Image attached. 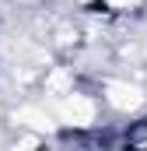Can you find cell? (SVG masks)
I'll return each mask as SVG.
<instances>
[{
    "label": "cell",
    "instance_id": "1",
    "mask_svg": "<svg viewBox=\"0 0 147 151\" xmlns=\"http://www.w3.org/2000/svg\"><path fill=\"white\" fill-rule=\"evenodd\" d=\"M53 119H56V127H63V130H95L98 127V99H91L88 91H63V95H56L53 99Z\"/></svg>",
    "mask_w": 147,
    "mask_h": 151
},
{
    "label": "cell",
    "instance_id": "3",
    "mask_svg": "<svg viewBox=\"0 0 147 151\" xmlns=\"http://www.w3.org/2000/svg\"><path fill=\"white\" fill-rule=\"evenodd\" d=\"M11 119H14V127H18V130H32V134H39V137L56 130L53 113H49V109H42V106H21V109H14V113H11Z\"/></svg>",
    "mask_w": 147,
    "mask_h": 151
},
{
    "label": "cell",
    "instance_id": "4",
    "mask_svg": "<svg viewBox=\"0 0 147 151\" xmlns=\"http://www.w3.org/2000/svg\"><path fill=\"white\" fill-rule=\"evenodd\" d=\"M95 4V11H105L109 18H116V14H133V11H140L147 0H91Z\"/></svg>",
    "mask_w": 147,
    "mask_h": 151
},
{
    "label": "cell",
    "instance_id": "2",
    "mask_svg": "<svg viewBox=\"0 0 147 151\" xmlns=\"http://www.w3.org/2000/svg\"><path fill=\"white\" fill-rule=\"evenodd\" d=\"M144 88L133 84V81H123V77H105L102 81V102L109 106L112 113H137L144 106Z\"/></svg>",
    "mask_w": 147,
    "mask_h": 151
}]
</instances>
